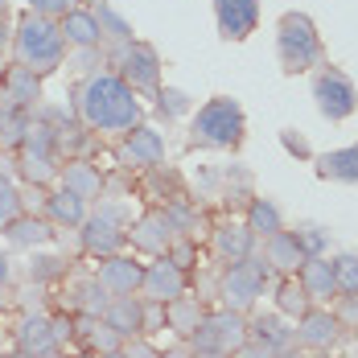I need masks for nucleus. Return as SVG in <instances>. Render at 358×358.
Listing matches in <instances>:
<instances>
[{
	"instance_id": "f257e3e1",
	"label": "nucleus",
	"mask_w": 358,
	"mask_h": 358,
	"mask_svg": "<svg viewBox=\"0 0 358 358\" xmlns=\"http://www.w3.org/2000/svg\"><path fill=\"white\" fill-rule=\"evenodd\" d=\"M78 115L95 132H128L141 124V99L120 74H91L78 87Z\"/></svg>"
},
{
	"instance_id": "f03ea898",
	"label": "nucleus",
	"mask_w": 358,
	"mask_h": 358,
	"mask_svg": "<svg viewBox=\"0 0 358 358\" xmlns=\"http://www.w3.org/2000/svg\"><path fill=\"white\" fill-rule=\"evenodd\" d=\"M13 54L21 66H29L37 74H50L62 66L66 58V37H62V25L54 17H41V13H25L17 34H13Z\"/></svg>"
},
{
	"instance_id": "7ed1b4c3",
	"label": "nucleus",
	"mask_w": 358,
	"mask_h": 358,
	"mask_svg": "<svg viewBox=\"0 0 358 358\" xmlns=\"http://www.w3.org/2000/svg\"><path fill=\"white\" fill-rule=\"evenodd\" d=\"M243 141V108L227 95L202 103L194 124H189V144L198 148H235Z\"/></svg>"
},
{
	"instance_id": "20e7f679",
	"label": "nucleus",
	"mask_w": 358,
	"mask_h": 358,
	"mask_svg": "<svg viewBox=\"0 0 358 358\" xmlns=\"http://www.w3.org/2000/svg\"><path fill=\"white\" fill-rule=\"evenodd\" d=\"M268 276H272V264L264 259V255H243L239 264H231L227 268V276H222V309H235V313H248L251 305L259 301V292L268 285Z\"/></svg>"
},
{
	"instance_id": "39448f33",
	"label": "nucleus",
	"mask_w": 358,
	"mask_h": 358,
	"mask_svg": "<svg viewBox=\"0 0 358 358\" xmlns=\"http://www.w3.org/2000/svg\"><path fill=\"white\" fill-rule=\"evenodd\" d=\"M276 50H280V62L285 71H309L322 62V37L313 29V21L305 13H288L280 21V34H276Z\"/></svg>"
},
{
	"instance_id": "423d86ee",
	"label": "nucleus",
	"mask_w": 358,
	"mask_h": 358,
	"mask_svg": "<svg viewBox=\"0 0 358 358\" xmlns=\"http://www.w3.org/2000/svg\"><path fill=\"white\" fill-rule=\"evenodd\" d=\"M248 338H251V325H248V317H243V313H235V309L206 313L202 325L189 334L194 350H218V355H235Z\"/></svg>"
},
{
	"instance_id": "0eeeda50",
	"label": "nucleus",
	"mask_w": 358,
	"mask_h": 358,
	"mask_svg": "<svg viewBox=\"0 0 358 358\" xmlns=\"http://www.w3.org/2000/svg\"><path fill=\"white\" fill-rule=\"evenodd\" d=\"M124 222H128V210L124 206H99L95 215H87L83 218V251L87 255H99V259L124 251V243H128Z\"/></svg>"
},
{
	"instance_id": "6e6552de",
	"label": "nucleus",
	"mask_w": 358,
	"mask_h": 358,
	"mask_svg": "<svg viewBox=\"0 0 358 358\" xmlns=\"http://www.w3.org/2000/svg\"><path fill=\"white\" fill-rule=\"evenodd\" d=\"M115 71H120V78H124L132 91H157V87H161V58H157V50L144 45V41L120 45Z\"/></svg>"
},
{
	"instance_id": "1a4fd4ad",
	"label": "nucleus",
	"mask_w": 358,
	"mask_h": 358,
	"mask_svg": "<svg viewBox=\"0 0 358 358\" xmlns=\"http://www.w3.org/2000/svg\"><path fill=\"white\" fill-rule=\"evenodd\" d=\"M313 99H317V111H322L325 120H346L350 111L358 108V91L355 83L346 78V74L338 71H322L317 78H313Z\"/></svg>"
},
{
	"instance_id": "9d476101",
	"label": "nucleus",
	"mask_w": 358,
	"mask_h": 358,
	"mask_svg": "<svg viewBox=\"0 0 358 358\" xmlns=\"http://www.w3.org/2000/svg\"><path fill=\"white\" fill-rule=\"evenodd\" d=\"M99 285L108 288L111 296H136L144 285V264H136L132 255H103V264H99Z\"/></svg>"
},
{
	"instance_id": "9b49d317",
	"label": "nucleus",
	"mask_w": 358,
	"mask_h": 358,
	"mask_svg": "<svg viewBox=\"0 0 358 358\" xmlns=\"http://www.w3.org/2000/svg\"><path fill=\"white\" fill-rule=\"evenodd\" d=\"M141 292L148 296V301L169 305V301H178L181 292H185V272H181L169 255H157V264H148V268H144Z\"/></svg>"
},
{
	"instance_id": "f8f14e48",
	"label": "nucleus",
	"mask_w": 358,
	"mask_h": 358,
	"mask_svg": "<svg viewBox=\"0 0 358 358\" xmlns=\"http://www.w3.org/2000/svg\"><path fill=\"white\" fill-rule=\"evenodd\" d=\"M173 222H169V215L165 210H148V215L128 231V239H132V248L144 251V255H165L169 251V243H173Z\"/></svg>"
},
{
	"instance_id": "ddd939ff",
	"label": "nucleus",
	"mask_w": 358,
	"mask_h": 358,
	"mask_svg": "<svg viewBox=\"0 0 358 358\" xmlns=\"http://www.w3.org/2000/svg\"><path fill=\"white\" fill-rule=\"evenodd\" d=\"M215 17L227 41H243L259 21V0H215Z\"/></svg>"
},
{
	"instance_id": "4468645a",
	"label": "nucleus",
	"mask_w": 358,
	"mask_h": 358,
	"mask_svg": "<svg viewBox=\"0 0 358 358\" xmlns=\"http://www.w3.org/2000/svg\"><path fill=\"white\" fill-rule=\"evenodd\" d=\"M13 338H17L21 358H54V350H58V342H54V325H50V317H41V313L21 317V325L13 329Z\"/></svg>"
},
{
	"instance_id": "2eb2a0df",
	"label": "nucleus",
	"mask_w": 358,
	"mask_h": 358,
	"mask_svg": "<svg viewBox=\"0 0 358 358\" xmlns=\"http://www.w3.org/2000/svg\"><path fill=\"white\" fill-rule=\"evenodd\" d=\"M165 157V136L157 132V128H128V141L120 144V161L124 165H136V169H144V165H157Z\"/></svg>"
},
{
	"instance_id": "dca6fc26",
	"label": "nucleus",
	"mask_w": 358,
	"mask_h": 358,
	"mask_svg": "<svg viewBox=\"0 0 358 358\" xmlns=\"http://www.w3.org/2000/svg\"><path fill=\"white\" fill-rule=\"evenodd\" d=\"M296 342L301 346H309V350H329L334 342H338V334H342V322H338V313H329V309H309L305 317H296Z\"/></svg>"
},
{
	"instance_id": "f3484780",
	"label": "nucleus",
	"mask_w": 358,
	"mask_h": 358,
	"mask_svg": "<svg viewBox=\"0 0 358 358\" xmlns=\"http://www.w3.org/2000/svg\"><path fill=\"white\" fill-rule=\"evenodd\" d=\"M103 322L120 338H144V301L141 296H111L103 309Z\"/></svg>"
},
{
	"instance_id": "a211bd4d",
	"label": "nucleus",
	"mask_w": 358,
	"mask_h": 358,
	"mask_svg": "<svg viewBox=\"0 0 358 358\" xmlns=\"http://www.w3.org/2000/svg\"><path fill=\"white\" fill-rule=\"evenodd\" d=\"M296 280L305 288V296L309 301H329L334 292H338V280H334V259H325V255H309L301 268H296Z\"/></svg>"
},
{
	"instance_id": "6ab92c4d",
	"label": "nucleus",
	"mask_w": 358,
	"mask_h": 358,
	"mask_svg": "<svg viewBox=\"0 0 358 358\" xmlns=\"http://www.w3.org/2000/svg\"><path fill=\"white\" fill-rule=\"evenodd\" d=\"M0 87H4V103H17V108H34L41 99V74L21 66V62L8 66V74L0 78Z\"/></svg>"
},
{
	"instance_id": "aec40b11",
	"label": "nucleus",
	"mask_w": 358,
	"mask_h": 358,
	"mask_svg": "<svg viewBox=\"0 0 358 358\" xmlns=\"http://www.w3.org/2000/svg\"><path fill=\"white\" fill-rule=\"evenodd\" d=\"M62 37H66V45H78V50H95L99 41H103V29H99V21H95V13H87V8H71V13H62Z\"/></svg>"
},
{
	"instance_id": "412c9836",
	"label": "nucleus",
	"mask_w": 358,
	"mask_h": 358,
	"mask_svg": "<svg viewBox=\"0 0 358 358\" xmlns=\"http://www.w3.org/2000/svg\"><path fill=\"white\" fill-rule=\"evenodd\" d=\"M264 259L276 268V272H296L305 264V251H301V239L296 231H276L264 239Z\"/></svg>"
},
{
	"instance_id": "4be33fe9",
	"label": "nucleus",
	"mask_w": 358,
	"mask_h": 358,
	"mask_svg": "<svg viewBox=\"0 0 358 358\" xmlns=\"http://www.w3.org/2000/svg\"><path fill=\"white\" fill-rule=\"evenodd\" d=\"M4 239H8L13 248H41V243H50V239H54V231H50V222H45V218L17 215L13 222H4Z\"/></svg>"
},
{
	"instance_id": "5701e85b",
	"label": "nucleus",
	"mask_w": 358,
	"mask_h": 358,
	"mask_svg": "<svg viewBox=\"0 0 358 358\" xmlns=\"http://www.w3.org/2000/svg\"><path fill=\"white\" fill-rule=\"evenodd\" d=\"M202 317H206V305H202L198 296H185V292H181L178 301L165 305V322H169V329H173L178 338H189V334L202 325Z\"/></svg>"
},
{
	"instance_id": "b1692460",
	"label": "nucleus",
	"mask_w": 358,
	"mask_h": 358,
	"mask_svg": "<svg viewBox=\"0 0 358 358\" xmlns=\"http://www.w3.org/2000/svg\"><path fill=\"white\" fill-rule=\"evenodd\" d=\"M45 215H50V222H58V227H83V218H87V198H78L71 189H58V194L45 198Z\"/></svg>"
},
{
	"instance_id": "393cba45",
	"label": "nucleus",
	"mask_w": 358,
	"mask_h": 358,
	"mask_svg": "<svg viewBox=\"0 0 358 358\" xmlns=\"http://www.w3.org/2000/svg\"><path fill=\"white\" fill-rule=\"evenodd\" d=\"M215 248H218L222 259L239 264V259L251 255V248H255V231H251V227H235V222H227V227H218L215 231Z\"/></svg>"
},
{
	"instance_id": "a878e982",
	"label": "nucleus",
	"mask_w": 358,
	"mask_h": 358,
	"mask_svg": "<svg viewBox=\"0 0 358 358\" xmlns=\"http://www.w3.org/2000/svg\"><path fill=\"white\" fill-rule=\"evenodd\" d=\"M317 173L329 178V181H358V144L322 152V157H317Z\"/></svg>"
},
{
	"instance_id": "bb28decb",
	"label": "nucleus",
	"mask_w": 358,
	"mask_h": 358,
	"mask_svg": "<svg viewBox=\"0 0 358 358\" xmlns=\"http://www.w3.org/2000/svg\"><path fill=\"white\" fill-rule=\"evenodd\" d=\"M62 181H66V189L78 194V198H99V194H103V178H99V169L87 165V161H71V165L62 169Z\"/></svg>"
},
{
	"instance_id": "cd10ccee",
	"label": "nucleus",
	"mask_w": 358,
	"mask_h": 358,
	"mask_svg": "<svg viewBox=\"0 0 358 358\" xmlns=\"http://www.w3.org/2000/svg\"><path fill=\"white\" fill-rule=\"evenodd\" d=\"M29 124H34L29 108H17V103H4V99H0V144H4V148H17V144L25 141Z\"/></svg>"
},
{
	"instance_id": "c85d7f7f",
	"label": "nucleus",
	"mask_w": 358,
	"mask_h": 358,
	"mask_svg": "<svg viewBox=\"0 0 358 358\" xmlns=\"http://www.w3.org/2000/svg\"><path fill=\"white\" fill-rule=\"evenodd\" d=\"M71 296H74V309H78V313H87V317H103V309H108V301H111V292L99 285V276L78 280Z\"/></svg>"
},
{
	"instance_id": "c756f323",
	"label": "nucleus",
	"mask_w": 358,
	"mask_h": 358,
	"mask_svg": "<svg viewBox=\"0 0 358 358\" xmlns=\"http://www.w3.org/2000/svg\"><path fill=\"white\" fill-rule=\"evenodd\" d=\"M248 227L255 231V235H276V231H285V218H280V210L268 202V198H251L248 206Z\"/></svg>"
},
{
	"instance_id": "7c9ffc66",
	"label": "nucleus",
	"mask_w": 358,
	"mask_h": 358,
	"mask_svg": "<svg viewBox=\"0 0 358 358\" xmlns=\"http://www.w3.org/2000/svg\"><path fill=\"white\" fill-rule=\"evenodd\" d=\"M251 338H264L268 346L288 350V346H292V338H296V329H288L276 313H268V317H255V322H251Z\"/></svg>"
},
{
	"instance_id": "2f4dec72",
	"label": "nucleus",
	"mask_w": 358,
	"mask_h": 358,
	"mask_svg": "<svg viewBox=\"0 0 358 358\" xmlns=\"http://www.w3.org/2000/svg\"><path fill=\"white\" fill-rule=\"evenodd\" d=\"M58 173H62V169H58L54 157H41V152H25V148H21V178L25 181L45 185V181H54Z\"/></svg>"
},
{
	"instance_id": "473e14b6",
	"label": "nucleus",
	"mask_w": 358,
	"mask_h": 358,
	"mask_svg": "<svg viewBox=\"0 0 358 358\" xmlns=\"http://www.w3.org/2000/svg\"><path fill=\"white\" fill-rule=\"evenodd\" d=\"M276 309H280L285 317H305V313L313 309V301L305 296L301 280H285V285H280V292H276Z\"/></svg>"
},
{
	"instance_id": "72a5a7b5",
	"label": "nucleus",
	"mask_w": 358,
	"mask_h": 358,
	"mask_svg": "<svg viewBox=\"0 0 358 358\" xmlns=\"http://www.w3.org/2000/svg\"><path fill=\"white\" fill-rule=\"evenodd\" d=\"M95 21H99V29H103V37H111V41H120V45H128L132 41V25L111 8V4H99L95 8Z\"/></svg>"
},
{
	"instance_id": "f704fd0d",
	"label": "nucleus",
	"mask_w": 358,
	"mask_h": 358,
	"mask_svg": "<svg viewBox=\"0 0 358 358\" xmlns=\"http://www.w3.org/2000/svg\"><path fill=\"white\" fill-rule=\"evenodd\" d=\"M29 276H34V285H50V280L66 276V259L62 255H37L29 264Z\"/></svg>"
},
{
	"instance_id": "c9c22d12",
	"label": "nucleus",
	"mask_w": 358,
	"mask_h": 358,
	"mask_svg": "<svg viewBox=\"0 0 358 358\" xmlns=\"http://www.w3.org/2000/svg\"><path fill=\"white\" fill-rule=\"evenodd\" d=\"M334 280H338V292H358V255L334 259Z\"/></svg>"
},
{
	"instance_id": "e433bc0d",
	"label": "nucleus",
	"mask_w": 358,
	"mask_h": 358,
	"mask_svg": "<svg viewBox=\"0 0 358 358\" xmlns=\"http://www.w3.org/2000/svg\"><path fill=\"white\" fill-rule=\"evenodd\" d=\"M157 111L169 115V120H173V115H185V111H189V95H185V91H173V87H165V91L157 87Z\"/></svg>"
},
{
	"instance_id": "4c0bfd02",
	"label": "nucleus",
	"mask_w": 358,
	"mask_h": 358,
	"mask_svg": "<svg viewBox=\"0 0 358 358\" xmlns=\"http://www.w3.org/2000/svg\"><path fill=\"white\" fill-rule=\"evenodd\" d=\"M17 215H21V189H17L8 178H0V227L13 222Z\"/></svg>"
},
{
	"instance_id": "58836bf2",
	"label": "nucleus",
	"mask_w": 358,
	"mask_h": 358,
	"mask_svg": "<svg viewBox=\"0 0 358 358\" xmlns=\"http://www.w3.org/2000/svg\"><path fill=\"white\" fill-rule=\"evenodd\" d=\"M296 239H301L305 259H309V255H325V231L322 227H305V231H296Z\"/></svg>"
},
{
	"instance_id": "ea45409f",
	"label": "nucleus",
	"mask_w": 358,
	"mask_h": 358,
	"mask_svg": "<svg viewBox=\"0 0 358 358\" xmlns=\"http://www.w3.org/2000/svg\"><path fill=\"white\" fill-rule=\"evenodd\" d=\"M78 8V0H29V13H41V17H62Z\"/></svg>"
},
{
	"instance_id": "a19ab883",
	"label": "nucleus",
	"mask_w": 358,
	"mask_h": 358,
	"mask_svg": "<svg viewBox=\"0 0 358 358\" xmlns=\"http://www.w3.org/2000/svg\"><path fill=\"white\" fill-rule=\"evenodd\" d=\"M276 355H280V350H276V346H268L264 338H248V342L235 350V358H276Z\"/></svg>"
},
{
	"instance_id": "79ce46f5",
	"label": "nucleus",
	"mask_w": 358,
	"mask_h": 358,
	"mask_svg": "<svg viewBox=\"0 0 358 358\" xmlns=\"http://www.w3.org/2000/svg\"><path fill=\"white\" fill-rule=\"evenodd\" d=\"M165 255L178 264L181 272H185V268H194V243H185V239H181V243H169V251H165Z\"/></svg>"
},
{
	"instance_id": "37998d69",
	"label": "nucleus",
	"mask_w": 358,
	"mask_h": 358,
	"mask_svg": "<svg viewBox=\"0 0 358 358\" xmlns=\"http://www.w3.org/2000/svg\"><path fill=\"white\" fill-rule=\"evenodd\" d=\"M338 322H342V325H358V292H346V296H342Z\"/></svg>"
},
{
	"instance_id": "c03bdc74",
	"label": "nucleus",
	"mask_w": 358,
	"mask_h": 358,
	"mask_svg": "<svg viewBox=\"0 0 358 358\" xmlns=\"http://www.w3.org/2000/svg\"><path fill=\"white\" fill-rule=\"evenodd\" d=\"M54 342L62 346V342H71V329H74V317H54Z\"/></svg>"
},
{
	"instance_id": "a18cd8bd",
	"label": "nucleus",
	"mask_w": 358,
	"mask_h": 358,
	"mask_svg": "<svg viewBox=\"0 0 358 358\" xmlns=\"http://www.w3.org/2000/svg\"><path fill=\"white\" fill-rule=\"evenodd\" d=\"M124 350H128L132 358H161L152 346H148V342H141V338H132V346H124Z\"/></svg>"
},
{
	"instance_id": "49530a36",
	"label": "nucleus",
	"mask_w": 358,
	"mask_h": 358,
	"mask_svg": "<svg viewBox=\"0 0 358 358\" xmlns=\"http://www.w3.org/2000/svg\"><path fill=\"white\" fill-rule=\"evenodd\" d=\"M8 50V4L0 0V54Z\"/></svg>"
},
{
	"instance_id": "de8ad7c7",
	"label": "nucleus",
	"mask_w": 358,
	"mask_h": 358,
	"mask_svg": "<svg viewBox=\"0 0 358 358\" xmlns=\"http://www.w3.org/2000/svg\"><path fill=\"white\" fill-rule=\"evenodd\" d=\"M285 148H288V152H301V157L309 152V148H305V141H296L292 132H285Z\"/></svg>"
},
{
	"instance_id": "09e8293b",
	"label": "nucleus",
	"mask_w": 358,
	"mask_h": 358,
	"mask_svg": "<svg viewBox=\"0 0 358 358\" xmlns=\"http://www.w3.org/2000/svg\"><path fill=\"white\" fill-rule=\"evenodd\" d=\"M13 280V264H8V255H0V288Z\"/></svg>"
},
{
	"instance_id": "8fccbe9b",
	"label": "nucleus",
	"mask_w": 358,
	"mask_h": 358,
	"mask_svg": "<svg viewBox=\"0 0 358 358\" xmlns=\"http://www.w3.org/2000/svg\"><path fill=\"white\" fill-rule=\"evenodd\" d=\"M189 358H231V355H218V350H194Z\"/></svg>"
},
{
	"instance_id": "3c124183",
	"label": "nucleus",
	"mask_w": 358,
	"mask_h": 358,
	"mask_svg": "<svg viewBox=\"0 0 358 358\" xmlns=\"http://www.w3.org/2000/svg\"><path fill=\"white\" fill-rule=\"evenodd\" d=\"M99 358H132V355H128V350L120 346V350H108V355H99Z\"/></svg>"
},
{
	"instance_id": "603ef678",
	"label": "nucleus",
	"mask_w": 358,
	"mask_h": 358,
	"mask_svg": "<svg viewBox=\"0 0 358 358\" xmlns=\"http://www.w3.org/2000/svg\"><path fill=\"white\" fill-rule=\"evenodd\" d=\"M276 358H305V355H301V350H292V346H288V350H280V355H276Z\"/></svg>"
},
{
	"instance_id": "864d4df0",
	"label": "nucleus",
	"mask_w": 358,
	"mask_h": 358,
	"mask_svg": "<svg viewBox=\"0 0 358 358\" xmlns=\"http://www.w3.org/2000/svg\"><path fill=\"white\" fill-rule=\"evenodd\" d=\"M161 358H189V355H185V350H165Z\"/></svg>"
},
{
	"instance_id": "5fc2aeb1",
	"label": "nucleus",
	"mask_w": 358,
	"mask_h": 358,
	"mask_svg": "<svg viewBox=\"0 0 358 358\" xmlns=\"http://www.w3.org/2000/svg\"><path fill=\"white\" fill-rule=\"evenodd\" d=\"M0 358H21V355H0Z\"/></svg>"
},
{
	"instance_id": "6e6d98bb",
	"label": "nucleus",
	"mask_w": 358,
	"mask_h": 358,
	"mask_svg": "<svg viewBox=\"0 0 358 358\" xmlns=\"http://www.w3.org/2000/svg\"><path fill=\"white\" fill-rule=\"evenodd\" d=\"M0 309H4V296H0Z\"/></svg>"
},
{
	"instance_id": "4d7b16f0",
	"label": "nucleus",
	"mask_w": 358,
	"mask_h": 358,
	"mask_svg": "<svg viewBox=\"0 0 358 358\" xmlns=\"http://www.w3.org/2000/svg\"><path fill=\"white\" fill-rule=\"evenodd\" d=\"M0 99H4V87H0Z\"/></svg>"
}]
</instances>
